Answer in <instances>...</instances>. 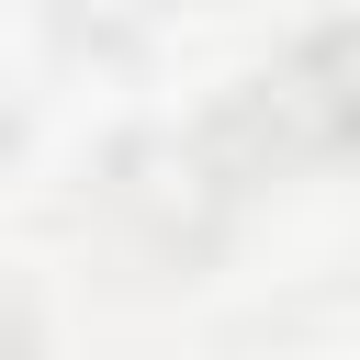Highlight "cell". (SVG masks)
<instances>
[{"mask_svg": "<svg viewBox=\"0 0 360 360\" xmlns=\"http://www.w3.org/2000/svg\"><path fill=\"white\" fill-rule=\"evenodd\" d=\"M0 360H34V338H22V315L0 304Z\"/></svg>", "mask_w": 360, "mask_h": 360, "instance_id": "obj_1", "label": "cell"}]
</instances>
